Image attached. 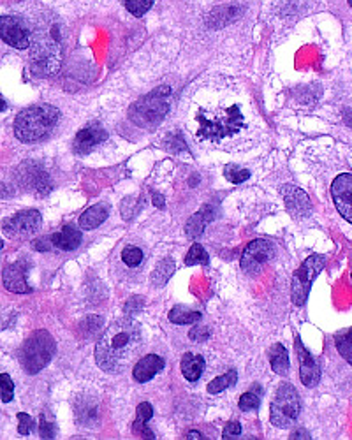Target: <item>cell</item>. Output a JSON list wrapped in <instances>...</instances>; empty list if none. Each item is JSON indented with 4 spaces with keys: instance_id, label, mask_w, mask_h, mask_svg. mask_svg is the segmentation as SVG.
<instances>
[{
    "instance_id": "1",
    "label": "cell",
    "mask_w": 352,
    "mask_h": 440,
    "mask_svg": "<svg viewBox=\"0 0 352 440\" xmlns=\"http://www.w3.org/2000/svg\"><path fill=\"white\" fill-rule=\"evenodd\" d=\"M141 347V328L134 319L113 322L96 345V361L106 374H122Z\"/></svg>"
},
{
    "instance_id": "2",
    "label": "cell",
    "mask_w": 352,
    "mask_h": 440,
    "mask_svg": "<svg viewBox=\"0 0 352 440\" xmlns=\"http://www.w3.org/2000/svg\"><path fill=\"white\" fill-rule=\"evenodd\" d=\"M59 118V110L50 106V104L26 108V110L18 113L16 120H14V136L21 143L39 141V139L46 138L50 134Z\"/></svg>"
},
{
    "instance_id": "3",
    "label": "cell",
    "mask_w": 352,
    "mask_h": 440,
    "mask_svg": "<svg viewBox=\"0 0 352 440\" xmlns=\"http://www.w3.org/2000/svg\"><path fill=\"white\" fill-rule=\"evenodd\" d=\"M62 66V44L48 30L37 32L30 44V67L37 76H53Z\"/></svg>"
},
{
    "instance_id": "4",
    "label": "cell",
    "mask_w": 352,
    "mask_h": 440,
    "mask_svg": "<svg viewBox=\"0 0 352 440\" xmlns=\"http://www.w3.org/2000/svg\"><path fill=\"white\" fill-rule=\"evenodd\" d=\"M169 96L171 88L168 85H162L150 92L149 96L134 103L129 110V118L139 127L145 129H154L164 120V116L169 111Z\"/></svg>"
},
{
    "instance_id": "5",
    "label": "cell",
    "mask_w": 352,
    "mask_h": 440,
    "mask_svg": "<svg viewBox=\"0 0 352 440\" xmlns=\"http://www.w3.org/2000/svg\"><path fill=\"white\" fill-rule=\"evenodd\" d=\"M199 131L196 133L198 139H206V141H221V139L234 136L240 133L243 127V115L240 108L231 106L224 113H217L211 118H206L204 113H198Z\"/></svg>"
},
{
    "instance_id": "6",
    "label": "cell",
    "mask_w": 352,
    "mask_h": 440,
    "mask_svg": "<svg viewBox=\"0 0 352 440\" xmlns=\"http://www.w3.org/2000/svg\"><path fill=\"white\" fill-rule=\"evenodd\" d=\"M55 351H56V344L46 329L34 331V333L25 340L24 347H21L20 352L21 367H24L26 374L30 375L39 374V372L50 363Z\"/></svg>"
},
{
    "instance_id": "7",
    "label": "cell",
    "mask_w": 352,
    "mask_h": 440,
    "mask_svg": "<svg viewBox=\"0 0 352 440\" xmlns=\"http://www.w3.org/2000/svg\"><path fill=\"white\" fill-rule=\"evenodd\" d=\"M298 416H300V398H298V391L289 382H283L277 389L273 401L270 405V419L273 426L291 428L296 423Z\"/></svg>"
},
{
    "instance_id": "8",
    "label": "cell",
    "mask_w": 352,
    "mask_h": 440,
    "mask_svg": "<svg viewBox=\"0 0 352 440\" xmlns=\"http://www.w3.org/2000/svg\"><path fill=\"white\" fill-rule=\"evenodd\" d=\"M326 259L321 254H313L303 261L300 268L294 272L293 277V287H291V296H293V303L296 307H303L308 300L310 289H312L313 280L324 270Z\"/></svg>"
},
{
    "instance_id": "9",
    "label": "cell",
    "mask_w": 352,
    "mask_h": 440,
    "mask_svg": "<svg viewBox=\"0 0 352 440\" xmlns=\"http://www.w3.org/2000/svg\"><path fill=\"white\" fill-rule=\"evenodd\" d=\"M275 257L273 243L268 240H253L243 250L240 259V266L247 275H257L266 262Z\"/></svg>"
},
{
    "instance_id": "10",
    "label": "cell",
    "mask_w": 352,
    "mask_h": 440,
    "mask_svg": "<svg viewBox=\"0 0 352 440\" xmlns=\"http://www.w3.org/2000/svg\"><path fill=\"white\" fill-rule=\"evenodd\" d=\"M43 224V217L37 210H24L4 222V232L11 238H26L34 235Z\"/></svg>"
},
{
    "instance_id": "11",
    "label": "cell",
    "mask_w": 352,
    "mask_h": 440,
    "mask_svg": "<svg viewBox=\"0 0 352 440\" xmlns=\"http://www.w3.org/2000/svg\"><path fill=\"white\" fill-rule=\"evenodd\" d=\"M0 37L4 43L16 48V50H26L32 44L30 30L25 27L24 21L14 16H7V14L0 18Z\"/></svg>"
},
{
    "instance_id": "12",
    "label": "cell",
    "mask_w": 352,
    "mask_h": 440,
    "mask_svg": "<svg viewBox=\"0 0 352 440\" xmlns=\"http://www.w3.org/2000/svg\"><path fill=\"white\" fill-rule=\"evenodd\" d=\"M331 195L340 215L352 224V175L343 173L331 183Z\"/></svg>"
},
{
    "instance_id": "13",
    "label": "cell",
    "mask_w": 352,
    "mask_h": 440,
    "mask_svg": "<svg viewBox=\"0 0 352 440\" xmlns=\"http://www.w3.org/2000/svg\"><path fill=\"white\" fill-rule=\"evenodd\" d=\"M294 349H296L298 359H300V379L303 386L316 387L321 381V368L317 367L316 359L305 349L300 337H296V340H294Z\"/></svg>"
},
{
    "instance_id": "14",
    "label": "cell",
    "mask_w": 352,
    "mask_h": 440,
    "mask_svg": "<svg viewBox=\"0 0 352 440\" xmlns=\"http://www.w3.org/2000/svg\"><path fill=\"white\" fill-rule=\"evenodd\" d=\"M106 139H108V133L101 126L94 123V126H86L85 129H81L76 134L73 148L79 155H85V153L92 152L96 146H99L102 141H106Z\"/></svg>"
},
{
    "instance_id": "15",
    "label": "cell",
    "mask_w": 352,
    "mask_h": 440,
    "mask_svg": "<svg viewBox=\"0 0 352 440\" xmlns=\"http://www.w3.org/2000/svg\"><path fill=\"white\" fill-rule=\"evenodd\" d=\"M282 195L283 203H286L287 210L291 212V215L294 217H306L312 210V203L306 193H303L301 189L294 185H286L282 187Z\"/></svg>"
},
{
    "instance_id": "16",
    "label": "cell",
    "mask_w": 352,
    "mask_h": 440,
    "mask_svg": "<svg viewBox=\"0 0 352 440\" xmlns=\"http://www.w3.org/2000/svg\"><path fill=\"white\" fill-rule=\"evenodd\" d=\"M162 368H164V359L157 354H149L136 363L134 370H132V375H134L136 381L145 384V382L151 381Z\"/></svg>"
},
{
    "instance_id": "17",
    "label": "cell",
    "mask_w": 352,
    "mask_h": 440,
    "mask_svg": "<svg viewBox=\"0 0 352 440\" xmlns=\"http://www.w3.org/2000/svg\"><path fill=\"white\" fill-rule=\"evenodd\" d=\"M4 287L11 292H18V295H26L30 292V287L25 280V268L24 265H7L2 273Z\"/></svg>"
},
{
    "instance_id": "18",
    "label": "cell",
    "mask_w": 352,
    "mask_h": 440,
    "mask_svg": "<svg viewBox=\"0 0 352 440\" xmlns=\"http://www.w3.org/2000/svg\"><path fill=\"white\" fill-rule=\"evenodd\" d=\"M81 231H79L78 227H76L74 224H67L64 225V229L60 232H56V235L51 236L53 240V245L56 248H60V250H76L79 245H81Z\"/></svg>"
},
{
    "instance_id": "19",
    "label": "cell",
    "mask_w": 352,
    "mask_h": 440,
    "mask_svg": "<svg viewBox=\"0 0 352 440\" xmlns=\"http://www.w3.org/2000/svg\"><path fill=\"white\" fill-rule=\"evenodd\" d=\"M211 212H213V208H211L210 205H206V206H203L201 212L194 213V215L187 220V225H185V235H187L188 240H196L203 235V231H204V227H206L208 222L213 219V213Z\"/></svg>"
},
{
    "instance_id": "20",
    "label": "cell",
    "mask_w": 352,
    "mask_h": 440,
    "mask_svg": "<svg viewBox=\"0 0 352 440\" xmlns=\"http://www.w3.org/2000/svg\"><path fill=\"white\" fill-rule=\"evenodd\" d=\"M181 374L188 382H198L204 372V358L194 352H185L181 358Z\"/></svg>"
},
{
    "instance_id": "21",
    "label": "cell",
    "mask_w": 352,
    "mask_h": 440,
    "mask_svg": "<svg viewBox=\"0 0 352 440\" xmlns=\"http://www.w3.org/2000/svg\"><path fill=\"white\" fill-rule=\"evenodd\" d=\"M106 219H108V206L96 205L79 217V227L86 229V231H92V229L99 227Z\"/></svg>"
},
{
    "instance_id": "22",
    "label": "cell",
    "mask_w": 352,
    "mask_h": 440,
    "mask_svg": "<svg viewBox=\"0 0 352 440\" xmlns=\"http://www.w3.org/2000/svg\"><path fill=\"white\" fill-rule=\"evenodd\" d=\"M268 358H270V364L275 374L287 375V372H289V354H287L286 347L282 344L271 345L270 351H268Z\"/></svg>"
},
{
    "instance_id": "23",
    "label": "cell",
    "mask_w": 352,
    "mask_h": 440,
    "mask_svg": "<svg viewBox=\"0 0 352 440\" xmlns=\"http://www.w3.org/2000/svg\"><path fill=\"white\" fill-rule=\"evenodd\" d=\"M151 416H154V409H151L149 401H143V404L138 405V416H136L134 426H132L136 435H141V437L145 439H155L151 430L146 428V421H150Z\"/></svg>"
},
{
    "instance_id": "24",
    "label": "cell",
    "mask_w": 352,
    "mask_h": 440,
    "mask_svg": "<svg viewBox=\"0 0 352 440\" xmlns=\"http://www.w3.org/2000/svg\"><path fill=\"white\" fill-rule=\"evenodd\" d=\"M24 182L26 183V187H29V189L37 190V193H41V194H46L48 193L46 189H43L44 185H50V182H48L46 173H44L41 168H36V169L29 168V169H25Z\"/></svg>"
},
{
    "instance_id": "25",
    "label": "cell",
    "mask_w": 352,
    "mask_h": 440,
    "mask_svg": "<svg viewBox=\"0 0 352 440\" xmlns=\"http://www.w3.org/2000/svg\"><path fill=\"white\" fill-rule=\"evenodd\" d=\"M169 321L173 324H194V322L201 321V312L198 310H187V308L175 307L171 312H169Z\"/></svg>"
},
{
    "instance_id": "26",
    "label": "cell",
    "mask_w": 352,
    "mask_h": 440,
    "mask_svg": "<svg viewBox=\"0 0 352 440\" xmlns=\"http://www.w3.org/2000/svg\"><path fill=\"white\" fill-rule=\"evenodd\" d=\"M173 273H175V261L169 257L162 259V261L157 265V268L154 270V273H151V284L164 285L166 282L171 278Z\"/></svg>"
},
{
    "instance_id": "27",
    "label": "cell",
    "mask_w": 352,
    "mask_h": 440,
    "mask_svg": "<svg viewBox=\"0 0 352 440\" xmlns=\"http://www.w3.org/2000/svg\"><path fill=\"white\" fill-rule=\"evenodd\" d=\"M236 379H238L236 370H229L224 375H218L217 379H213V381L208 384V393L210 394L222 393V391H226L227 387L236 384Z\"/></svg>"
},
{
    "instance_id": "28",
    "label": "cell",
    "mask_w": 352,
    "mask_h": 440,
    "mask_svg": "<svg viewBox=\"0 0 352 440\" xmlns=\"http://www.w3.org/2000/svg\"><path fill=\"white\" fill-rule=\"evenodd\" d=\"M336 349H338L340 356L352 364V331H346V333L338 334L335 340Z\"/></svg>"
},
{
    "instance_id": "29",
    "label": "cell",
    "mask_w": 352,
    "mask_h": 440,
    "mask_svg": "<svg viewBox=\"0 0 352 440\" xmlns=\"http://www.w3.org/2000/svg\"><path fill=\"white\" fill-rule=\"evenodd\" d=\"M210 262V255L206 254V250L199 245V243H194L188 250L187 257H185V265L187 266H194V265H203L206 266Z\"/></svg>"
},
{
    "instance_id": "30",
    "label": "cell",
    "mask_w": 352,
    "mask_h": 440,
    "mask_svg": "<svg viewBox=\"0 0 352 440\" xmlns=\"http://www.w3.org/2000/svg\"><path fill=\"white\" fill-rule=\"evenodd\" d=\"M224 176H226V180H229V182L234 183V185H240V183L247 182V180L251 178V173H248L247 169L240 168V165L229 164V165H226Z\"/></svg>"
},
{
    "instance_id": "31",
    "label": "cell",
    "mask_w": 352,
    "mask_h": 440,
    "mask_svg": "<svg viewBox=\"0 0 352 440\" xmlns=\"http://www.w3.org/2000/svg\"><path fill=\"white\" fill-rule=\"evenodd\" d=\"M238 405H240V409L243 412L256 411V409H259V405H261V394L253 393V391H247L245 394H241L240 404Z\"/></svg>"
},
{
    "instance_id": "32",
    "label": "cell",
    "mask_w": 352,
    "mask_h": 440,
    "mask_svg": "<svg viewBox=\"0 0 352 440\" xmlns=\"http://www.w3.org/2000/svg\"><path fill=\"white\" fill-rule=\"evenodd\" d=\"M155 0H126V7L131 14L134 16H143L146 11H150V7L154 6Z\"/></svg>"
},
{
    "instance_id": "33",
    "label": "cell",
    "mask_w": 352,
    "mask_h": 440,
    "mask_svg": "<svg viewBox=\"0 0 352 440\" xmlns=\"http://www.w3.org/2000/svg\"><path fill=\"white\" fill-rule=\"evenodd\" d=\"M122 261L126 262L127 266H132V268H134V266H138V265H141L143 250H141V248L132 247V245L126 247L122 252Z\"/></svg>"
},
{
    "instance_id": "34",
    "label": "cell",
    "mask_w": 352,
    "mask_h": 440,
    "mask_svg": "<svg viewBox=\"0 0 352 440\" xmlns=\"http://www.w3.org/2000/svg\"><path fill=\"white\" fill-rule=\"evenodd\" d=\"M0 387H2V401L4 404H9L11 400H13V394H14V384L13 381H11L9 374H2L0 375Z\"/></svg>"
},
{
    "instance_id": "35",
    "label": "cell",
    "mask_w": 352,
    "mask_h": 440,
    "mask_svg": "<svg viewBox=\"0 0 352 440\" xmlns=\"http://www.w3.org/2000/svg\"><path fill=\"white\" fill-rule=\"evenodd\" d=\"M39 431H41V437H43V439H53V437H55V423L48 419L46 414H43V416H41Z\"/></svg>"
},
{
    "instance_id": "36",
    "label": "cell",
    "mask_w": 352,
    "mask_h": 440,
    "mask_svg": "<svg viewBox=\"0 0 352 440\" xmlns=\"http://www.w3.org/2000/svg\"><path fill=\"white\" fill-rule=\"evenodd\" d=\"M18 421H20V424H18V431H20L21 435H29L30 431L34 430V419L29 416V414L20 412L18 414Z\"/></svg>"
},
{
    "instance_id": "37",
    "label": "cell",
    "mask_w": 352,
    "mask_h": 440,
    "mask_svg": "<svg viewBox=\"0 0 352 440\" xmlns=\"http://www.w3.org/2000/svg\"><path fill=\"white\" fill-rule=\"evenodd\" d=\"M188 338H191L192 342H204L210 338V329L206 328V326L198 324L196 328L191 329V333H188Z\"/></svg>"
},
{
    "instance_id": "38",
    "label": "cell",
    "mask_w": 352,
    "mask_h": 440,
    "mask_svg": "<svg viewBox=\"0 0 352 440\" xmlns=\"http://www.w3.org/2000/svg\"><path fill=\"white\" fill-rule=\"evenodd\" d=\"M241 435V424L236 423V421H231V423L226 424L224 428V439H238Z\"/></svg>"
},
{
    "instance_id": "39",
    "label": "cell",
    "mask_w": 352,
    "mask_h": 440,
    "mask_svg": "<svg viewBox=\"0 0 352 440\" xmlns=\"http://www.w3.org/2000/svg\"><path fill=\"white\" fill-rule=\"evenodd\" d=\"M53 247L55 245H53L51 236H44V238H39L34 242V248H36L37 252H48V250H51Z\"/></svg>"
},
{
    "instance_id": "40",
    "label": "cell",
    "mask_w": 352,
    "mask_h": 440,
    "mask_svg": "<svg viewBox=\"0 0 352 440\" xmlns=\"http://www.w3.org/2000/svg\"><path fill=\"white\" fill-rule=\"evenodd\" d=\"M343 122H346L347 127H352V108H347L343 111Z\"/></svg>"
},
{
    "instance_id": "41",
    "label": "cell",
    "mask_w": 352,
    "mask_h": 440,
    "mask_svg": "<svg viewBox=\"0 0 352 440\" xmlns=\"http://www.w3.org/2000/svg\"><path fill=\"white\" fill-rule=\"evenodd\" d=\"M154 205H157L159 208H164V198L161 194H154Z\"/></svg>"
},
{
    "instance_id": "42",
    "label": "cell",
    "mask_w": 352,
    "mask_h": 440,
    "mask_svg": "<svg viewBox=\"0 0 352 440\" xmlns=\"http://www.w3.org/2000/svg\"><path fill=\"white\" fill-rule=\"evenodd\" d=\"M291 439H310V435L306 434V431L300 430V431H294V434L291 435Z\"/></svg>"
},
{
    "instance_id": "43",
    "label": "cell",
    "mask_w": 352,
    "mask_h": 440,
    "mask_svg": "<svg viewBox=\"0 0 352 440\" xmlns=\"http://www.w3.org/2000/svg\"><path fill=\"white\" fill-rule=\"evenodd\" d=\"M187 439H203V437H201V434H199V431H191Z\"/></svg>"
},
{
    "instance_id": "44",
    "label": "cell",
    "mask_w": 352,
    "mask_h": 440,
    "mask_svg": "<svg viewBox=\"0 0 352 440\" xmlns=\"http://www.w3.org/2000/svg\"><path fill=\"white\" fill-rule=\"evenodd\" d=\"M349 4H351V6H352V0H349Z\"/></svg>"
},
{
    "instance_id": "45",
    "label": "cell",
    "mask_w": 352,
    "mask_h": 440,
    "mask_svg": "<svg viewBox=\"0 0 352 440\" xmlns=\"http://www.w3.org/2000/svg\"><path fill=\"white\" fill-rule=\"evenodd\" d=\"M351 277H352V273H351Z\"/></svg>"
}]
</instances>
